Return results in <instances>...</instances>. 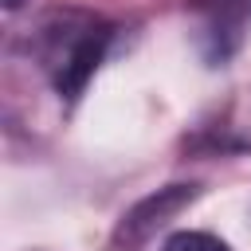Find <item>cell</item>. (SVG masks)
<instances>
[{
	"label": "cell",
	"instance_id": "obj_2",
	"mask_svg": "<svg viewBox=\"0 0 251 251\" xmlns=\"http://www.w3.org/2000/svg\"><path fill=\"white\" fill-rule=\"evenodd\" d=\"M196 196H200L196 184H169V188H157L153 196H145L141 204H133V208L122 216V224H118V231H114V243L126 247V251L141 247L157 227H165V224H169L180 208H188Z\"/></svg>",
	"mask_w": 251,
	"mask_h": 251
},
{
	"label": "cell",
	"instance_id": "obj_4",
	"mask_svg": "<svg viewBox=\"0 0 251 251\" xmlns=\"http://www.w3.org/2000/svg\"><path fill=\"white\" fill-rule=\"evenodd\" d=\"M20 4H24V0H4V8H20Z\"/></svg>",
	"mask_w": 251,
	"mask_h": 251
},
{
	"label": "cell",
	"instance_id": "obj_1",
	"mask_svg": "<svg viewBox=\"0 0 251 251\" xmlns=\"http://www.w3.org/2000/svg\"><path fill=\"white\" fill-rule=\"evenodd\" d=\"M114 27L94 16V12H51L43 24H39V35H35V55H39V67L47 71V78L55 82L59 94L67 98H78L82 86L90 82V75L98 71L102 55H106V43H110Z\"/></svg>",
	"mask_w": 251,
	"mask_h": 251
},
{
	"label": "cell",
	"instance_id": "obj_3",
	"mask_svg": "<svg viewBox=\"0 0 251 251\" xmlns=\"http://www.w3.org/2000/svg\"><path fill=\"white\" fill-rule=\"evenodd\" d=\"M161 251H231V247L212 231H176L165 239Z\"/></svg>",
	"mask_w": 251,
	"mask_h": 251
}]
</instances>
